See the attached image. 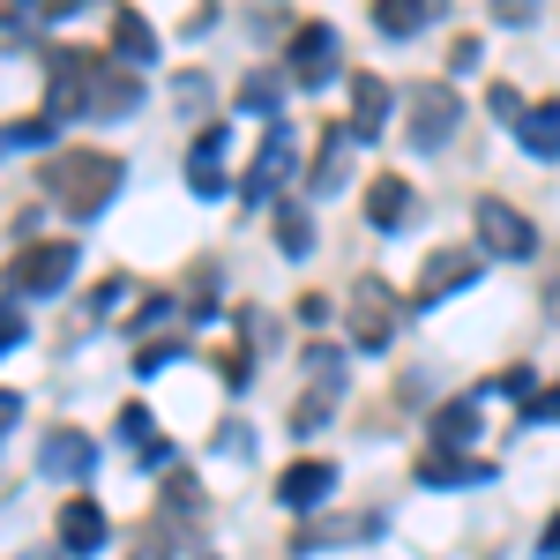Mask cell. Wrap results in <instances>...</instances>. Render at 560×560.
Masks as SVG:
<instances>
[{"label": "cell", "mask_w": 560, "mask_h": 560, "mask_svg": "<svg viewBox=\"0 0 560 560\" xmlns=\"http://www.w3.org/2000/svg\"><path fill=\"white\" fill-rule=\"evenodd\" d=\"M120 179H128V165L113 150H60V158H45V195L68 217H97Z\"/></svg>", "instance_id": "6da1fadb"}, {"label": "cell", "mask_w": 560, "mask_h": 560, "mask_svg": "<svg viewBox=\"0 0 560 560\" xmlns=\"http://www.w3.org/2000/svg\"><path fill=\"white\" fill-rule=\"evenodd\" d=\"M105 52H83V45H60V52H45V120H83L97 113V97H105Z\"/></svg>", "instance_id": "7a4b0ae2"}, {"label": "cell", "mask_w": 560, "mask_h": 560, "mask_svg": "<svg viewBox=\"0 0 560 560\" xmlns=\"http://www.w3.org/2000/svg\"><path fill=\"white\" fill-rule=\"evenodd\" d=\"M456 128H464V97L448 83H411L404 90V135H411V150H441Z\"/></svg>", "instance_id": "3957f363"}, {"label": "cell", "mask_w": 560, "mask_h": 560, "mask_svg": "<svg viewBox=\"0 0 560 560\" xmlns=\"http://www.w3.org/2000/svg\"><path fill=\"white\" fill-rule=\"evenodd\" d=\"M68 277H75V240H31L8 269V292L31 300V292H60Z\"/></svg>", "instance_id": "277c9868"}, {"label": "cell", "mask_w": 560, "mask_h": 560, "mask_svg": "<svg viewBox=\"0 0 560 560\" xmlns=\"http://www.w3.org/2000/svg\"><path fill=\"white\" fill-rule=\"evenodd\" d=\"M478 224V247L486 255H501V261H523V255H538V232H530V217L516 210V202H501V195H486L471 210Z\"/></svg>", "instance_id": "5b68a950"}, {"label": "cell", "mask_w": 560, "mask_h": 560, "mask_svg": "<svg viewBox=\"0 0 560 560\" xmlns=\"http://www.w3.org/2000/svg\"><path fill=\"white\" fill-rule=\"evenodd\" d=\"M396 314H404V306H396V292H388L382 277H359V284H351V306H345L351 345H359V351H382L388 337H396Z\"/></svg>", "instance_id": "8992f818"}, {"label": "cell", "mask_w": 560, "mask_h": 560, "mask_svg": "<svg viewBox=\"0 0 560 560\" xmlns=\"http://www.w3.org/2000/svg\"><path fill=\"white\" fill-rule=\"evenodd\" d=\"M471 284H478V255H464V247H441V255L419 269V284H411V314L441 306L448 292H471Z\"/></svg>", "instance_id": "52a82bcc"}, {"label": "cell", "mask_w": 560, "mask_h": 560, "mask_svg": "<svg viewBox=\"0 0 560 560\" xmlns=\"http://www.w3.org/2000/svg\"><path fill=\"white\" fill-rule=\"evenodd\" d=\"M337 31L329 23H300V38H292V52H284V68H292V83L300 90H322L329 75H337Z\"/></svg>", "instance_id": "ba28073f"}, {"label": "cell", "mask_w": 560, "mask_h": 560, "mask_svg": "<svg viewBox=\"0 0 560 560\" xmlns=\"http://www.w3.org/2000/svg\"><path fill=\"white\" fill-rule=\"evenodd\" d=\"M284 173H292V128H284V120H269L255 165H247V202H277V179H284Z\"/></svg>", "instance_id": "9c48e42d"}, {"label": "cell", "mask_w": 560, "mask_h": 560, "mask_svg": "<svg viewBox=\"0 0 560 560\" xmlns=\"http://www.w3.org/2000/svg\"><path fill=\"white\" fill-rule=\"evenodd\" d=\"M90 464H97V441L75 427H52L45 433V448H38V471L45 478H90Z\"/></svg>", "instance_id": "30bf717a"}, {"label": "cell", "mask_w": 560, "mask_h": 560, "mask_svg": "<svg viewBox=\"0 0 560 560\" xmlns=\"http://www.w3.org/2000/svg\"><path fill=\"white\" fill-rule=\"evenodd\" d=\"M388 128V83L382 75H351V142H374Z\"/></svg>", "instance_id": "8fae6325"}, {"label": "cell", "mask_w": 560, "mask_h": 560, "mask_svg": "<svg viewBox=\"0 0 560 560\" xmlns=\"http://www.w3.org/2000/svg\"><path fill=\"white\" fill-rule=\"evenodd\" d=\"M329 486H337V471H329L322 456H306V464H292V471L277 478V501H284V509H322Z\"/></svg>", "instance_id": "7c38bea8"}, {"label": "cell", "mask_w": 560, "mask_h": 560, "mask_svg": "<svg viewBox=\"0 0 560 560\" xmlns=\"http://www.w3.org/2000/svg\"><path fill=\"white\" fill-rule=\"evenodd\" d=\"M105 530H113V523H105V509H97V501H83V493L60 509V546H68V553H97V546H105Z\"/></svg>", "instance_id": "4fadbf2b"}, {"label": "cell", "mask_w": 560, "mask_h": 560, "mask_svg": "<svg viewBox=\"0 0 560 560\" xmlns=\"http://www.w3.org/2000/svg\"><path fill=\"white\" fill-rule=\"evenodd\" d=\"M493 464H478V456H448V448H427L419 456V486H486Z\"/></svg>", "instance_id": "5bb4252c"}, {"label": "cell", "mask_w": 560, "mask_h": 560, "mask_svg": "<svg viewBox=\"0 0 560 560\" xmlns=\"http://www.w3.org/2000/svg\"><path fill=\"white\" fill-rule=\"evenodd\" d=\"M516 142L530 150V158H560V97H546V105H530V113H523Z\"/></svg>", "instance_id": "9a60e30c"}, {"label": "cell", "mask_w": 560, "mask_h": 560, "mask_svg": "<svg viewBox=\"0 0 560 560\" xmlns=\"http://www.w3.org/2000/svg\"><path fill=\"white\" fill-rule=\"evenodd\" d=\"M187 179H195V195H224V128H202L195 142V158H187Z\"/></svg>", "instance_id": "2e32d148"}, {"label": "cell", "mask_w": 560, "mask_h": 560, "mask_svg": "<svg viewBox=\"0 0 560 560\" xmlns=\"http://www.w3.org/2000/svg\"><path fill=\"white\" fill-rule=\"evenodd\" d=\"M113 52H120L128 68H150V60H158V31H150L135 8H120V15H113Z\"/></svg>", "instance_id": "e0dca14e"}, {"label": "cell", "mask_w": 560, "mask_h": 560, "mask_svg": "<svg viewBox=\"0 0 560 560\" xmlns=\"http://www.w3.org/2000/svg\"><path fill=\"white\" fill-rule=\"evenodd\" d=\"M366 217H374V224H382V232H396V224H404V217H411V187H404V179H396V173L366 179Z\"/></svg>", "instance_id": "ac0fdd59"}, {"label": "cell", "mask_w": 560, "mask_h": 560, "mask_svg": "<svg viewBox=\"0 0 560 560\" xmlns=\"http://www.w3.org/2000/svg\"><path fill=\"white\" fill-rule=\"evenodd\" d=\"M433 441L456 456V448H471L478 441V396H464V404H441V419H433Z\"/></svg>", "instance_id": "d6986e66"}, {"label": "cell", "mask_w": 560, "mask_h": 560, "mask_svg": "<svg viewBox=\"0 0 560 560\" xmlns=\"http://www.w3.org/2000/svg\"><path fill=\"white\" fill-rule=\"evenodd\" d=\"M427 15H433V0H382L374 8V31L382 38H411V31H427Z\"/></svg>", "instance_id": "ffe728a7"}, {"label": "cell", "mask_w": 560, "mask_h": 560, "mask_svg": "<svg viewBox=\"0 0 560 560\" xmlns=\"http://www.w3.org/2000/svg\"><path fill=\"white\" fill-rule=\"evenodd\" d=\"M345 120H337V128L322 135V158H314V195H337V179H345Z\"/></svg>", "instance_id": "44dd1931"}, {"label": "cell", "mask_w": 560, "mask_h": 560, "mask_svg": "<svg viewBox=\"0 0 560 560\" xmlns=\"http://www.w3.org/2000/svg\"><path fill=\"white\" fill-rule=\"evenodd\" d=\"M277 247H284V255H306V247H314V224H306L300 202H277Z\"/></svg>", "instance_id": "7402d4cb"}, {"label": "cell", "mask_w": 560, "mask_h": 560, "mask_svg": "<svg viewBox=\"0 0 560 560\" xmlns=\"http://www.w3.org/2000/svg\"><path fill=\"white\" fill-rule=\"evenodd\" d=\"M128 560H173V523L150 516V523H142V538L128 546Z\"/></svg>", "instance_id": "603a6c76"}, {"label": "cell", "mask_w": 560, "mask_h": 560, "mask_svg": "<svg viewBox=\"0 0 560 560\" xmlns=\"http://www.w3.org/2000/svg\"><path fill=\"white\" fill-rule=\"evenodd\" d=\"M38 142H52V120H8V128H0V158H8V150H38Z\"/></svg>", "instance_id": "cb8c5ba5"}, {"label": "cell", "mask_w": 560, "mask_h": 560, "mask_svg": "<svg viewBox=\"0 0 560 560\" xmlns=\"http://www.w3.org/2000/svg\"><path fill=\"white\" fill-rule=\"evenodd\" d=\"M113 300H128V277H105V284L83 300V322H105V314H113Z\"/></svg>", "instance_id": "d4e9b609"}, {"label": "cell", "mask_w": 560, "mask_h": 560, "mask_svg": "<svg viewBox=\"0 0 560 560\" xmlns=\"http://www.w3.org/2000/svg\"><path fill=\"white\" fill-rule=\"evenodd\" d=\"M240 105H247V113H269V105H277V75H247V83H240Z\"/></svg>", "instance_id": "484cf974"}, {"label": "cell", "mask_w": 560, "mask_h": 560, "mask_svg": "<svg viewBox=\"0 0 560 560\" xmlns=\"http://www.w3.org/2000/svg\"><path fill=\"white\" fill-rule=\"evenodd\" d=\"M120 441H128V448H150V411H142V404L120 411Z\"/></svg>", "instance_id": "4316f807"}, {"label": "cell", "mask_w": 560, "mask_h": 560, "mask_svg": "<svg viewBox=\"0 0 560 560\" xmlns=\"http://www.w3.org/2000/svg\"><path fill=\"white\" fill-rule=\"evenodd\" d=\"M165 359H179L173 337H165V345H142V351H135V374H165Z\"/></svg>", "instance_id": "83f0119b"}, {"label": "cell", "mask_w": 560, "mask_h": 560, "mask_svg": "<svg viewBox=\"0 0 560 560\" xmlns=\"http://www.w3.org/2000/svg\"><path fill=\"white\" fill-rule=\"evenodd\" d=\"M128 105H135V75H113L105 97H97V113H128Z\"/></svg>", "instance_id": "f1b7e54d"}, {"label": "cell", "mask_w": 560, "mask_h": 560, "mask_svg": "<svg viewBox=\"0 0 560 560\" xmlns=\"http://www.w3.org/2000/svg\"><path fill=\"white\" fill-rule=\"evenodd\" d=\"M322 419H329V396H306L300 411H292V433H322Z\"/></svg>", "instance_id": "f546056e"}, {"label": "cell", "mask_w": 560, "mask_h": 560, "mask_svg": "<svg viewBox=\"0 0 560 560\" xmlns=\"http://www.w3.org/2000/svg\"><path fill=\"white\" fill-rule=\"evenodd\" d=\"M179 300H165V292H158V300H142V314H135L128 329H158V322H165V314H173Z\"/></svg>", "instance_id": "4dcf8cb0"}, {"label": "cell", "mask_w": 560, "mask_h": 560, "mask_svg": "<svg viewBox=\"0 0 560 560\" xmlns=\"http://www.w3.org/2000/svg\"><path fill=\"white\" fill-rule=\"evenodd\" d=\"M493 113H501V120H523L530 105H523V97H516V90H509V83H493Z\"/></svg>", "instance_id": "1f68e13d"}, {"label": "cell", "mask_w": 560, "mask_h": 560, "mask_svg": "<svg viewBox=\"0 0 560 560\" xmlns=\"http://www.w3.org/2000/svg\"><path fill=\"white\" fill-rule=\"evenodd\" d=\"M306 366H314V374L329 382V374H337V345H306Z\"/></svg>", "instance_id": "d6a6232c"}, {"label": "cell", "mask_w": 560, "mask_h": 560, "mask_svg": "<svg viewBox=\"0 0 560 560\" xmlns=\"http://www.w3.org/2000/svg\"><path fill=\"white\" fill-rule=\"evenodd\" d=\"M15 419H23V396H15V388H0V427H15Z\"/></svg>", "instance_id": "836d02e7"}, {"label": "cell", "mask_w": 560, "mask_h": 560, "mask_svg": "<svg viewBox=\"0 0 560 560\" xmlns=\"http://www.w3.org/2000/svg\"><path fill=\"white\" fill-rule=\"evenodd\" d=\"M530 419H560V388H546V396L530 404Z\"/></svg>", "instance_id": "e575fe53"}, {"label": "cell", "mask_w": 560, "mask_h": 560, "mask_svg": "<svg viewBox=\"0 0 560 560\" xmlns=\"http://www.w3.org/2000/svg\"><path fill=\"white\" fill-rule=\"evenodd\" d=\"M538 553H546V560H560V516L546 523V546H538Z\"/></svg>", "instance_id": "d590c367"}, {"label": "cell", "mask_w": 560, "mask_h": 560, "mask_svg": "<svg viewBox=\"0 0 560 560\" xmlns=\"http://www.w3.org/2000/svg\"><path fill=\"white\" fill-rule=\"evenodd\" d=\"M546 314L560 322V269H553V284H546Z\"/></svg>", "instance_id": "8d00e7d4"}]
</instances>
